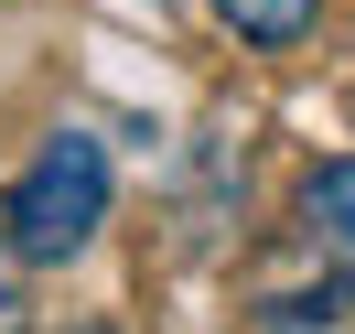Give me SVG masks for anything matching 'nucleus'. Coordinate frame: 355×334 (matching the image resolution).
Wrapping results in <instances>:
<instances>
[{"label": "nucleus", "mask_w": 355, "mask_h": 334, "mask_svg": "<svg viewBox=\"0 0 355 334\" xmlns=\"http://www.w3.org/2000/svg\"><path fill=\"white\" fill-rule=\"evenodd\" d=\"M108 194H119L108 140L97 130H44V151L11 173V194H0V248H11L22 269H65L76 248L108 226Z\"/></svg>", "instance_id": "1"}, {"label": "nucleus", "mask_w": 355, "mask_h": 334, "mask_svg": "<svg viewBox=\"0 0 355 334\" xmlns=\"http://www.w3.org/2000/svg\"><path fill=\"white\" fill-rule=\"evenodd\" d=\"M302 248H312V259H334V269L355 281V151L302 173Z\"/></svg>", "instance_id": "2"}, {"label": "nucleus", "mask_w": 355, "mask_h": 334, "mask_svg": "<svg viewBox=\"0 0 355 334\" xmlns=\"http://www.w3.org/2000/svg\"><path fill=\"white\" fill-rule=\"evenodd\" d=\"M312 11H323V0H216V22L237 33V44H259V54H291L312 33Z\"/></svg>", "instance_id": "3"}, {"label": "nucleus", "mask_w": 355, "mask_h": 334, "mask_svg": "<svg viewBox=\"0 0 355 334\" xmlns=\"http://www.w3.org/2000/svg\"><path fill=\"white\" fill-rule=\"evenodd\" d=\"M0 334H22V259L0 248Z\"/></svg>", "instance_id": "4"}, {"label": "nucleus", "mask_w": 355, "mask_h": 334, "mask_svg": "<svg viewBox=\"0 0 355 334\" xmlns=\"http://www.w3.org/2000/svg\"><path fill=\"white\" fill-rule=\"evenodd\" d=\"M65 334H119V324H65Z\"/></svg>", "instance_id": "5"}]
</instances>
